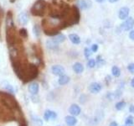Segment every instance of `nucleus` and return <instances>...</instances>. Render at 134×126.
I'll use <instances>...</instances> for the list:
<instances>
[{
  "label": "nucleus",
  "mask_w": 134,
  "mask_h": 126,
  "mask_svg": "<svg viewBox=\"0 0 134 126\" xmlns=\"http://www.w3.org/2000/svg\"><path fill=\"white\" fill-rule=\"evenodd\" d=\"M100 89H102V86L97 82H92L89 87V90L93 93H97L100 91Z\"/></svg>",
  "instance_id": "obj_5"
},
{
  "label": "nucleus",
  "mask_w": 134,
  "mask_h": 126,
  "mask_svg": "<svg viewBox=\"0 0 134 126\" xmlns=\"http://www.w3.org/2000/svg\"><path fill=\"white\" fill-rule=\"evenodd\" d=\"M111 72H112L113 76H115V77H119V76L121 75V71H120V69L117 66H116L112 67Z\"/></svg>",
  "instance_id": "obj_21"
},
{
  "label": "nucleus",
  "mask_w": 134,
  "mask_h": 126,
  "mask_svg": "<svg viewBox=\"0 0 134 126\" xmlns=\"http://www.w3.org/2000/svg\"><path fill=\"white\" fill-rule=\"evenodd\" d=\"M96 2H98V3H102V2H104L105 0H96Z\"/></svg>",
  "instance_id": "obj_36"
},
{
  "label": "nucleus",
  "mask_w": 134,
  "mask_h": 126,
  "mask_svg": "<svg viewBox=\"0 0 134 126\" xmlns=\"http://www.w3.org/2000/svg\"><path fill=\"white\" fill-rule=\"evenodd\" d=\"M73 70L76 73H81L82 71H84V66H82V64H81V63L77 62V63H75V64H74Z\"/></svg>",
  "instance_id": "obj_14"
},
{
  "label": "nucleus",
  "mask_w": 134,
  "mask_h": 126,
  "mask_svg": "<svg viewBox=\"0 0 134 126\" xmlns=\"http://www.w3.org/2000/svg\"><path fill=\"white\" fill-rule=\"evenodd\" d=\"M46 46H47V48H49V50H55L58 49V44L56 42H54L53 40L46 41Z\"/></svg>",
  "instance_id": "obj_10"
},
{
  "label": "nucleus",
  "mask_w": 134,
  "mask_h": 126,
  "mask_svg": "<svg viewBox=\"0 0 134 126\" xmlns=\"http://www.w3.org/2000/svg\"><path fill=\"white\" fill-rule=\"evenodd\" d=\"M69 39L70 40V41L72 42L73 44H80V42H81V39H80V37L75 35V34H71V35H69Z\"/></svg>",
  "instance_id": "obj_13"
},
{
  "label": "nucleus",
  "mask_w": 134,
  "mask_h": 126,
  "mask_svg": "<svg viewBox=\"0 0 134 126\" xmlns=\"http://www.w3.org/2000/svg\"><path fill=\"white\" fill-rule=\"evenodd\" d=\"M18 21L20 24L22 25H25L27 24L29 22V16L26 13H21L20 14H19L18 16Z\"/></svg>",
  "instance_id": "obj_4"
},
{
  "label": "nucleus",
  "mask_w": 134,
  "mask_h": 126,
  "mask_svg": "<svg viewBox=\"0 0 134 126\" xmlns=\"http://www.w3.org/2000/svg\"><path fill=\"white\" fill-rule=\"evenodd\" d=\"M19 34H20V35L24 38H26L28 36V31L25 29H21L19 30Z\"/></svg>",
  "instance_id": "obj_25"
},
{
  "label": "nucleus",
  "mask_w": 134,
  "mask_h": 126,
  "mask_svg": "<svg viewBox=\"0 0 134 126\" xmlns=\"http://www.w3.org/2000/svg\"><path fill=\"white\" fill-rule=\"evenodd\" d=\"M129 37H130V39L131 40H134V29H132V30L130 32V34H129Z\"/></svg>",
  "instance_id": "obj_31"
},
{
  "label": "nucleus",
  "mask_w": 134,
  "mask_h": 126,
  "mask_svg": "<svg viewBox=\"0 0 134 126\" xmlns=\"http://www.w3.org/2000/svg\"><path fill=\"white\" fill-rule=\"evenodd\" d=\"M7 25H8V29H11L14 26V22H13V19H12L11 13H8V17L7 18Z\"/></svg>",
  "instance_id": "obj_20"
},
{
  "label": "nucleus",
  "mask_w": 134,
  "mask_h": 126,
  "mask_svg": "<svg viewBox=\"0 0 134 126\" xmlns=\"http://www.w3.org/2000/svg\"><path fill=\"white\" fill-rule=\"evenodd\" d=\"M125 106H126L125 102H119L116 104V108L117 109V110H121L122 108H124Z\"/></svg>",
  "instance_id": "obj_24"
},
{
  "label": "nucleus",
  "mask_w": 134,
  "mask_h": 126,
  "mask_svg": "<svg viewBox=\"0 0 134 126\" xmlns=\"http://www.w3.org/2000/svg\"><path fill=\"white\" fill-rule=\"evenodd\" d=\"M109 126H118V124H117L116 122H111Z\"/></svg>",
  "instance_id": "obj_33"
},
{
  "label": "nucleus",
  "mask_w": 134,
  "mask_h": 126,
  "mask_svg": "<svg viewBox=\"0 0 134 126\" xmlns=\"http://www.w3.org/2000/svg\"><path fill=\"white\" fill-rule=\"evenodd\" d=\"M131 84H132V87H134V78L132 80V82H131Z\"/></svg>",
  "instance_id": "obj_35"
},
{
  "label": "nucleus",
  "mask_w": 134,
  "mask_h": 126,
  "mask_svg": "<svg viewBox=\"0 0 134 126\" xmlns=\"http://www.w3.org/2000/svg\"><path fill=\"white\" fill-rule=\"evenodd\" d=\"M97 50H98V45H96V44H95V45H92V47H91V50H92V51H93V52H96Z\"/></svg>",
  "instance_id": "obj_30"
},
{
  "label": "nucleus",
  "mask_w": 134,
  "mask_h": 126,
  "mask_svg": "<svg viewBox=\"0 0 134 126\" xmlns=\"http://www.w3.org/2000/svg\"><path fill=\"white\" fill-rule=\"evenodd\" d=\"M117 1H118V0H109V2L110 3H116Z\"/></svg>",
  "instance_id": "obj_34"
},
{
  "label": "nucleus",
  "mask_w": 134,
  "mask_h": 126,
  "mask_svg": "<svg viewBox=\"0 0 134 126\" xmlns=\"http://www.w3.org/2000/svg\"><path fill=\"white\" fill-rule=\"evenodd\" d=\"M46 5H47V3H46L44 0H37L31 8V14L35 16H44L45 14L44 11Z\"/></svg>",
  "instance_id": "obj_1"
},
{
  "label": "nucleus",
  "mask_w": 134,
  "mask_h": 126,
  "mask_svg": "<svg viewBox=\"0 0 134 126\" xmlns=\"http://www.w3.org/2000/svg\"><path fill=\"white\" fill-rule=\"evenodd\" d=\"M78 5L79 7L81 8V9H86V8H88V3L86 0H79L78 1Z\"/></svg>",
  "instance_id": "obj_19"
},
{
  "label": "nucleus",
  "mask_w": 134,
  "mask_h": 126,
  "mask_svg": "<svg viewBox=\"0 0 134 126\" xmlns=\"http://www.w3.org/2000/svg\"><path fill=\"white\" fill-rule=\"evenodd\" d=\"M29 91L31 94L35 95L39 92V84L37 82H32L29 86Z\"/></svg>",
  "instance_id": "obj_7"
},
{
  "label": "nucleus",
  "mask_w": 134,
  "mask_h": 126,
  "mask_svg": "<svg viewBox=\"0 0 134 126\" xmlns=\"http://www.w3.org/2000/svg\"><path fill=\"white\" fill-rule=\"evenodd\" d=\"M53 40L54 42H56L57 44L61 43V42H64L65 40V36L64 35H61V34H60V35H55L54 37Z\"/></svg>",
  "instance_id": "obj_15"
},
{
  "label": "nucleus",
  "mask_w": 134,
  "mask_h": 126,
  "mask_svg": "<svg viewBox=\"0 0 134 126\" xmlns=\"http://www.w3.org/2000/svg\"><path fill=\"white\" fill-rule=\"evenodd\" d=\"M32 119H33V121L35 122V124H37L39 126H42V125H43V121H42L39 117H37V116H32Z\"/></svg>",
  "instance_id": "obj_23"
},
{
  "label": "nucleus",
  "mask_w": 134,
  "mask_h": 126,
  "mask_svg": "<svg viewBox=\"0 0 134 126\" xmlns=\"http://www.w3.org/2000/svg\"><path fill=\"white\" fill-rule=\"evenodd\" d=\"M33 32H34V35H35L36 37H39L40 35V29L39 27V25L35 24V26L33 28Z\"/></svg>",
  "instance_id": "obj_22"
},
{
  "label": "nucleus",
  "mask_w": 134,
  "mask_h": 126,
  "mask_svg": "<svg viewBox=\"0 0 134 126\" xmlns=\"http://www.w3.org/2000/svg\"><path fill=\"white\" fill-rule=\"evenodd\" d=\"M121 29H124V30L127 31V30H130V29H132L133 28V25H134V19L132 17H129V18L125 21V22L121 24Z\"/></svg>",
  "instance_id": "obj_2"
},
{
  "label": "nucleus",
  "mask_w": 134,
  "mask_h": 126,
  "mask_svg": "<svg viewBox=\"0 0 134 126\" xmlns=\"http://www.w3.org/2000/svg\"><path fill=\"white\" fill-rule=\"evenodd\" d=\"M3 87L4 88L5 90H7L8 92H9L10 93H14L15 92V89L13 85L9 84L8 82H3Z\"/></svg>",
  "instance_id": "obj_12"
},
{
  "label": "nucleus",
  "mask_w": 134,
  "mask_h": 126,
  "mask_svg": "<svg viewBox=\"0 0 134 126\" xmlns=\"http://www.w3.org/2000/svg\"><path fill=\"white\" fill-rule=\"evenodd\" d=\"M125 124L127 126H134V117L133 116H128L126 119Z\"/></svg>",
  "instance_id": "obj_18"
},
{
  "label": "nucleus",
  "mask_w": 134,
  "mask_h": 126,
  "mask_svg": "<svg viewBox=\"0 0 134 126\" xmlns=\"http://www.w3.org/2000/svg\"><path fill=\"white\" fill-rule=\"evenodd\" d=\"M69 81H70L69 77H67L65 75H63V76H60V79H59V84H60V85H65V84L68 83Z\"/></svg>",
  "instance_id": "obj_16"
},
{
  "label": "nucleus",
  "mask_w": 134,
  "mask_h": 126,
  "mask_svg": "<svg viewBox=\"0 0 134 126\" xmlns=\"http://www.w3.org/2000/svg\"><path fill=\"white\" fill-rule=\"evenodd\" d=\"M70 113L72 115L77 116V115L80 114V113H81V108H80L78 105H76V104L71 105L70 108Z\"/></svg>",
  "instance_id": "obj_8"
},
{
  "label": "nucleus",
  "mask_w": 134,
  "mask_h": 126,
  "mask_svg": "<svg viewBox=\"0 0 134 126\" xmlns=\"http://www.w3.org/2000/svg\"><path fill=\"white\" fill-rule=\"evenodd\" d=\"M127 69H128V71H130V72L134 74V63H131V64H129L128 66H127Z\"/></svg>",
  "instance_id": "obj_28"
},
{
  "label": "nucleus",
  "mask_w": 134,
  "mask_h": 126,
  "mask_svg": "<svg viewBox=\"0 0 134 126\" xmlns=\"http://www.w3.org/2000/svg\"><path fill=\"white\" fill-rule=\"evenodd\" d=\"M96 63H97V65H98L99 66H102V65L105 64V61L102 60V58H100V56H98L97 58H96Z\"/></svg>",
  "instance_id": "obj_27"
},
{
  "label": "nucleus",
  "mask_w": 134,
  "mask_h": 126,
  "mask_svg": "<svg viewBox=\"0 0 134 126\" xmlns=\"http://www.w3.org/2000/svg\"><path fill=\"white\" fill-rule=\"evenodd\" d=\"M129 110L131 113H134V106H133V105H131V106H130Z\"/></svg>",
  "instance_id": "obj_32"
},
{
  "label": "nucleus",
  "mask_w": 134,
  "mask_h": 126,
  "mask_svg": "<svg viewBox=\"0 0 134 126\" xmlns=\"http://www.w3.org/2000/svg\"><path fill=\"white\" fill-rule=\"evenodd\" d=\"M8 50H9V54L12 57H16L18 56V50L14 47V46L9 45L8 46Z\"/></svg>",
  "instance_id": "obj_17"
},
{
  "label": "nucleus",
  "mask_w": 134,
  "mask_h": 126,
  "mask_svg": "<svg viewBox=\"0 0 134 126\" xmlns=\"http://www.w3.org/2000/svg\"><path fill=\"white\" fill-rule=\"evenodd\" d=\"M65 122L69 126H74L77 123V120L73 116H67V117H65Z\"/></svg>",
  "instance_id": "obj_11"
},
{
  "label": "nucleus",
  "mask_w": 134,
  "mask_h": 126,
  "mask_svg": "<svg viewBox=\"0 0 134 126\" xmlns=\"http://www.w3.org/2000/svg\"><path fill=\"white\" fill-rule=\"evenodd\" d=\"M129 8H127V7H123L121 8V9L119 10V14H118V16L121 19H124L126 18H127V16L129 14Z\"/></svg>",
  "instance_id": "obj_6"
},
{
  "label": "nucleus",
  "mask_w": 134,
  "mask_h": 126,
  "mask_svg": "<svg viewBox=\"0 0 134 126\" xmlns=\"http://www.w3.org/2000/svg\"><path fill=\"white\" fill-rule=\"evenodd\" d=\"M51 71H52L53 74L56 75V76H63L65 73V68L60 65L53 66L51 68Z\"/></svg>",
  "instance_id": "obj_3"
},
{
  "label": "nucleus",
  "mask_w": 134,
  "mask_h": 126,
  "mask_svg": "<svg viewBox=\"0 0 134 126\" xmlns=\"http://www.w3.org/2000/svg\"><path fill=\"white\" fill-rule=\"evenodd\" d=\"M96 61L94 60V59H91V60H89V61L87 62V66L91 67V68H93V67L96 66Z\"/></svg>",
  "instance_id": "obj_26"
},
{
  "label": "nucleus",
  "mask_w": 134,
  "mask_h": 126,
  "mask_svg": "<svg viewBox=\"0 0 134 126\" xmlns=\"http://www.w3.org/2000/svg\"><path fill=\"white\" fill-rule=\"evenodd\" d=\"M57 117V114L54 112L53 111H50V110H46L44 113V119L45 120H49L50 119H55Z\"/></svg>",
  "instance_id": "obj_9"
},
{
  "label": "nucleus",
  "mask_w": 134,
  "mask_h": 126,
  "mask_svg": "<svg viewBox=\"0 0 134 126\" xmlns=\"http://www.w3.org/2000/svg\"><path fill=\"white\" fill-rule=\"evenodd\" d=\"M91 50H90V49H88V48L85 49V56H86V58H89L91 56Z\"/></svg>",
  "instance_id": "obj_29"
}]
</instances>
